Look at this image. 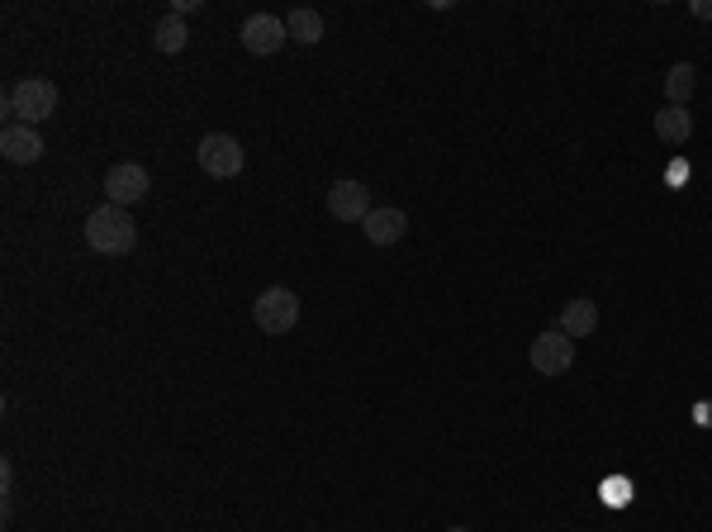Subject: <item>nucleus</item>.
Instances as JSON below:
<instances>
[{
  "mask_svg": "<svg viewBox=\"0 0 712 532\" xmlns=\"http://www.w3.org/2000/svg\"><path fill=\"white\" fill-rule=\"evenodd\" d=\"M594 329H599V305L585 300V295H579V300H570V305L561 309V333H565V337H589Z\"/></svg>",
  "mask_w": 712,
  "mask_h": 532,
  "instance_id": "9b49d317",
  "label": "nucleus"
},
{
  "mask_svg": "<svg viewBox=\"0 0 712 532\" xmlns=\"http://www.w3.org/2000/svg\"><path fill=\"white\" fill-rule=\"evenodd\" d=\"M0 152H5V162H15V166H34L38 158H43V134H38L34 124H10L5 134H0Z\"/></svg>",
  "mask_w": 712,
  "mask_h": 532,
  "instance_id": "1a4fd4ad",
  "label": "nucleus"
},
{
  "mask_svg": "<svg viewBox=\"0 0 712 532\" xmlns=\"http://www.w3.org/2000/svg\"><path fill=\"white\" fill-rule=\"evenodd\" d=\"M152 44H158V53H180V48L190 44L186 20H180V15H162L158 29H152Z\"/></svg>",
  "mask_w": 712,
  "mask_h": 532,
  "instance_id": "2eb2a0df",
  "label": "nucleus"
},
{
  "mask_svg": "<svg viewBox=\"0 0 712 532\" xmlns=\"http://www.w3.org/2000/svg\"><path fill=\"white\" fill-rule=\"evenodd\" d=\"M447 532H471V528H447Z\"/></svg>",
  "mask_w": 712,
  "mask_h": 532,
  "instance_id": "f3484780",
  "label": "nucleus"
},
{
  "mask_svg": "<svg viewBox=\"0 0 712 532\" xmlns=\"http://www.w3.org/2000/svg\"><path fill=\"white\" fill-rule=\"evenodd\" d=\"M533 371L537 375H565L570 367H575V337H565L561 329H551V333H541L533 337Z\"/></svg>",
  "mask_w": 712,
  "mask_h": 532,
  "instance_id": "423d86ee",
  "label": "nucleus"
},
{
  "mask_svg": "<svg viewBox=\"0 0 712 532\" xmlns=\"http://www.w3.org/2000/svg\"><path fill=\"white\" fill-rule=\"evenodd\" d=\"M655 134H660V143L679 148V143H689V134H694V114L684 106H665L655 114Z\"/></svg>",
  "mask_w": 712,
  "mask_h": 532,
  "instance_id": "f8f14e48",
  "label": "nucleus"
},
{
  "mask_svg": "<svg viewBox=\"0 0 712 532\" xmlns=\"http://www.w3.org/2000/svg\"><path fill=\"white\" fill-rule=\"evenodd\" d=\"M694 15L698 20H712V0H694Z\"/></svg>",
  "mask_w": 712,
  "mask_h": 532,
  "instance_id": "dca6fc26",
  "label": "nucleus"
},
{
  "mask_svg": "<svg viewBox=\"0 0 712 532\" xmlns=\"http://www.w3.org/2000/svg\"><path fill=\"white\" fill-rule=\"evenodd\" d=\"M86 243L100 257H124L138 248V224L128 219V210L120 205H100V210L86 214Z\"/></svg>",
  "mask_w": 712,
  "mask_h": 532,
  "instance_id": "f257e3e1",
  "label": "nucleus"
},
{
  "mask_svg": "<svg viewBox=\"0 0 712 532\" xmlns=\"http://www.w3.org/2000/svg\"><path fill=\"white\" fill-rule=\"evenodd\" d=\"M196 162H200L204 176L228 181V176H238L242 166H248V152H242V143L233 134H204L200 148H196Z\"/></svg>",
  "mask_w": 712,
  "mask_h": 532,
  "instance_id": "20e7f679",
  "label": "nucleus"
},
{
  "mask_svg": "<svg viewBox=\"0 0 712 532\" xmlns=\"http://www.w3.org/2000/svg\"><path fill=\"white\" fill-rule=\"evenodd\" d=\"M285 38H290V29H285V20L280 15H252L248 24H242V48L257 58H271V53H280L285 48Z\"/></svg>",
  "mask_w": 712,
  "mask_h": 532,
  "instance_id": "0eeeda50",
  "label": "nucleus"
},
{
  "mask_svg": "<svg viewBox=\"0 0 712 532\" xmlns=\"http://www.w3.org/2000/svg\"><path fill=\"white\" fill-rule=\"evenodd\" d=\"M328 214L342 219V224H366L371 214V190L361 181H333L328 190Z\"/></svg>",
  "mask_w": 712,
  "mask_h": 532,
  "instance_id": "6e6552de",
  "label": "nucleus"
},
{
  "mask_svg": "<svg viewBox=\"0 0 712 532\" xmlns=\"http://www.w3.org/2000/svg\"><path fill=\"white\" fill-rule=\"evenodd\" d=\"M285 29H290V38L295 44H304V48H314V44H323V15L318 10H290L285 15Z\"/></svg>",
  "mask_w": 712,
  "mask_h": 532,
  "instance_id": "ddd939ff",
  "label": "nucleus"
},
{
  "mask_svg": "<svg viewBox=\"0 0 712 532\" xmlns=\"http://www.w3.org/2000/svg\"><path fill=\"white\" fill-rule=\"evenodd\" d=\"M152 190V176L142 162H114L105 172V205H120V210H128V205H142Z\"/></svg>",
  "mask_w": 712,
  "mask_h": 532,
  "instance_id": "39448f33",
  "label": "nucleus"
},
{
  "mask_svg": "<svg viewBox=\"0 0 712 532\" xmlns=\"http://www.w3.org/2000/svg\"><path fill=\"white\" fill-rule=\"evenodd\" d=\"M252 319H257V329L271 333V337L295 333V323H300V295H295V290H285V285H271V290L257 295Z\"/></svg>",
  "mask_w": 712,
  "mask_h": 532,
  "instance_id": "7ed1b4c3",
  "label": "nucleus"
},
{
  "mask_svg": "<svg viewBox=\"0 0 712 532\" xmlns=\"http://www.w3.org/2000/svg\"><path fill=\"white\" fill-rule=\"evenodd\" d=\"M361 228H366L371 248H395V243L409 233V214L399 210V205H380V210L366 214V224H361Z\"/></svg>",
  "mask_w": 712,
  "mask_h": 532,
  "instance_id": "9d476101",
  "label": "nucleus"
},
{
  "mask_svg": "<svg viewBox=\"0 0 712 532\" xmlns=\"http://www.w3.org/2000/svg\"><path fill=\"white\" fill-rule=\"evenodd\" d=\"M694 86H698V72H694V62H675V67L665 72V96H670V106H689Z\"/></svg>",
  "mask_w": 712,
  "mask_h": 532,
  "instance_id": "4468645a",
  "label": "nucleus"
},
{
  "mask_svg": "<svg viewBox=\"0 0 712 532\" xmlns=\"http://www.w3.org/2000/svg\"><path fill=\"white\" fill-rule=\"evenodd\" d=\"M5 110L20 114V124H38L48 120V114L58 110V86L48 82V76H24L5 90Z\"/></svg>",
  "mask_w": 712,
  "mask_h": 532,
  "instance_id": "f03ea898",
  "label": "nucleus"
}]
</instances>
